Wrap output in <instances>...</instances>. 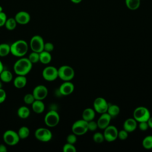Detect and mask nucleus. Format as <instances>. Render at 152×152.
<instances>
[{
  "instance_id": "5701e85b",
  "label": "nucleus",
  "mask_w": 152,
  "mask_h": 152,
  "mask_svg": "<svg viewBox=\"0 0 152 152\" xmlns=\"http://www.w3.org/2000/svg\"><path fill=\"white\" fill-rule=\"evenodd\" d=\"M30 115V110L26 106L20 107L17 110V115L21 119H26Z\"/></svg>"
},
{
  "instance_id": "72a5a7b5",
  "label": "nucleus",
  "mask_w": 152,
  "mask_h": 152,
  "mask_svg": "<svg viewBox=\"0 0 152 152\" xmlns=\"http://www.w3.org/2000/svg\"><path fill=\"white\" fill-rule=\"evenodd\" d=\"M77 135H75L74 133L69 134L66 137V142L68 143L74 144L77 142Z\"/></svg>"
},
{
  "instance_id": "9b49d317",
  "label": "nucleus",
  "mask_w": 152,
  "mask_h": 152,
  "mask_svg": "<svg viewBox=\"0 0 152 152\" xmlns=\"http://www.w3.org/2000/svg\"><path fill=\"white\" fill-rule=\"evenodd\" d=\"M103 130L104 140L107 141V142L114 141L118 138V130L115 126L109 125Z\"/></svg>"
},
{
  "instance_id": "a211bd4d",
  "label": "nucleus",
  "mask_w": 152,
  "mask_h": 152,
  "mask_svg": "<svg viewBox=\"0 0 152 152\" xmlns=\"http://www.w3.org/2000/svg\"><path fill=\"white\" fill-rule=\"evenodd\" d=\"M31 105L32 110L37 114L43 113L45 109V105L41 100H35Z\"/></svg>"
},
{
  "instance_id": "9d476101",
  "label": "nucleus",
  "mask_w": 152,
  "mask_h": 152,
  "mask_svg": "<svg viewBox=\"0 0 152 152\" xmlns=\"http://www.w3.org/2000/svg\"><path fill=\"white\" fill-rule=\"evenodd\" d=\"M42 77L47 81H55L58 77V69L53 66H48L43 69Z\"/></svg>"
},
{
  "instance_id": "ddd939ff",
  "label": "nucleus",
  "mask_w": 152,
  "mask_h": 152,
  "mask_svg": "<svg viewBox=\"0 0 152 152\" xmlns=\"http://www.w3.org/2000/svg\"><path fill=\"white\" fill-rule=\"evenodd\" d=\"M35 100H44L48 94V89L44 85H38L36 86L32 92Z\"/></svg>"
},
{
  "instance_id": "aec40b11",
  "label": "nucleus",
  "mask_w": 152,
  "mask_h": 152,
  "mask_svg": "<svg viewBox=\"0 0 152 152\" xmlns=\"http://www.w3.org/2000/svg\"><path fill=\"white\" fill-rule=\"evenodd\" d=\"M96 115V111L94 109L91 107H88L85 109L82 113V119L89 122L94 119Z\"/></svg>"
},
{
  "instance_id": "ea45409f",
  "label": "nucleus",
  "mask_w": 152,
  "mask_h": 152,
  "mask_svg": "<svg viewBox=\"0 0 152 152\" xmlns=\"http://www.w3.org/2000/svg\"><path fill=\"white\" fill-rule=\"evenodd\" d=\"M7 98V93L2 88H0V103L5 102Z\"/></svg>"
},
{
  "instance_id": "0eeeda50",
  "label": "nucleus",
  "mask_w": 152,
  "mask_h": 152,
  "mask_svg": "<svg viewBox=\"0 0 152 152\" xmlns=\"http://www.w3.org/2000/svg\"><path fill=\"white\" fill-rule=\"evenodd\" d=\"M2 138L5 143L11 146L17 144L20 140L18 133L11 129L7 130L5 131Z\"/></svg>"
},
{
  "instance_id": "6e6552de",
  "label": "nucleus",
  "mask_w": 152,
  "mask_h": 152,
  "mask_svg": "<svg viewBox=\"0 0 152 152\" xmlns=\"http://www.w3.org/2000/svg\"><path fill=\"white\" fill-rule=\"evenodd\" d=\"M45 42L43 37L39 35L33 36L29 43V46L32 51L40 53L44 49Z\"/></svg>"
},
{
  "instance_id": "c9c22d12",
  "label": "nucleus",
  "mask_w": 152,
  "mask_h": 152,
  "mask_svg": "<svg viewBox=\"0 0 152 152\" xmlns=\"http://www.w3.org/2000/svg\"><path fill=\"white\" fill-rule=\"evenodd\" d=\"M98 128L97 123V122L92 120L89 122H88V129L89 131H96Z\"/></svg>"
},
{
  "instance_id": "20e7f679",
  "label": "nucleus",
  "mask_w": 152,
  "mask_h": 152,
  "mask_svg": "<svg viewBox=\"0 0 152 152\" xmlns=\"http://www.w3.org/2000/svg\"><path fill=\"white\" fill-rule=\"evenodd\" d=\"M151 116L149 110L144 106H139L135 108L133 112V118L137 122L147 121Z\"/></svg>"
},
{
  "instance_id": "a19ab883",
  "label": "nucleus",
  "mask_w": 152,
  "mask_h": 152,
  "mask_svg": "<svg viewBox=\"0 0 152 152\" xmlns=\"http://www.w3.org/2000/svg\"><path fill=\"white\" fill-rule=\"evenodd\" d=\"M7 147L2 144H0V152H7Z\"/></svg>"
},
{
  "instance_id": "f8f14e48",
  "label": "nucleus",
  "mask_w": 152,
  "mask_h": 152,
  "mask_svg": "<svg viewBox=\"0 0 152 152\" xmlns=\"http://www.w3.org/2000/svg\"><path fill=\"white\" fill-rule=\"evenodd\" d=\"M109 103L103 97H97L93 102V107L94 110L99 113H103L107 112Z\"/></svg>"
},
{
  "instance_id": "dca6fc26",
  "label": "nucleus",
  "mask_w": 152,
  "mask_h": 152,
  "mask_svg": "<svg viewBox=\"0 0 152 152\" xmlns=\"http://www.w3.org/2000/svg\"><path fill=\"white\" fill-rule=\"evenodd\" d=\"M111 119L112 117L107 112L102 113L97 122L98 128L100 129H105L107 126L109 125Z\"/></svg>"
},
{
  "instance_id": "f3484780",
  "label": "nucleus",
  "mask_w": 152,
  "mask_h": 152,
  "mask_svg": "<svg viewBox=\"0 0 152 152\" xmlns=\"http://www.w3.org/2000/svg\"><path fill=\"white\" fill-rule=\"evenodd\" d=\"M137 121L134 118L126 119L123 125L124 129L126 131L128 132H132L134 131L137 129Z\"/></svg>"
},
{
  "instance_id": "b1692460",
  "label": "nucleus",
  "mask_w": 152,
  "mask_h": 152,
  "mask_svg": "<svg viewBox=\"0 0 152 152\" xmlns=\"http://www.w3.org/2000/svg\"><path fill=\"white\" fill-rule=\"evenodd\" d=\"M126 7L132 11L137 10L141 4V0H125Z\"/></svg>"
},
{
  "instance_id": "7c9ffc66",
  "label": "nucleus",
  "mask_w": 152,
  "mask_h": 152,
  "mask_svg": "<svg viewBox=\"0 0 152 152\" xmlns=\"http://www.w3.org/2000/svg\"><path fill=\"white\" fill-rule=\"evenodd\" d=\"M93 140L96 143H97V144L103 142L104 141V137L103 134L99 132L94 133L93 136Z\"/></svg>"
},
{
  "instance_id": "4c0bfd02",
  "label": "nucleus",
  "mask_w": 152,
  "mask_h": 152,
  "mask_svg": "<svg viewBox=\"0 0 152 152\" xmlns=\"http://www.w3.org/2000/svg\"><path fill=\"white\" fill-rule=\"evenodd\" d=\"M7 20V17L4 12H0V27L4 26Z\"/></svg>"
},
{
  "instance_id": "a18cd8bd",
  "label": "nucleus",
  "mask_w": 152,
  "mask_h": 152,
  "mask_svg": "<svg viewBox=\"0 0 152 152\" xmlns=\"http://www.w3.org/2000/svg\"><path fill=\"white\" fill-rule=\"evenodd\" d=\"M3 12V8L2 6L0 5V12Z\"/></svg>"
},
{
  "instance_id": "f03ea898",
  "label": "nucleus",
  "mask_w": 152,
  "mask_h": 152,
  "mask_svg": "<svg viewBox=\"0 0 152 152\" xmlns=\"http://www.w3.org/2000/svg\"><path fill=\"white\" fill-rule=\"evenodd\" d=\"M28 50L27 42L22 39L16 40L10 45V53L16 57H23L27 53Z\"/></svg>"
},
{
  "instance_id": "c85d7f7f",
  "label": "nucleus",
  "mask_w": 152,
  "mask_h": 152,
  "mask_svg": "<svg viewBox=\"0 0 152 152\" xmlns=\"http://www.w3.org/2000/svg\"><path fill=\"white\" fill-rule=\"evenodd\" d=\"M142 147L147 150L152 148V135H147L144 138L142 141Z\"/></svg>"
},
{
  "instance_id": "39448f33",
  "label": "nucleus",
  "mask_w": 152,
  "mask_h": 152,
  "mask_svg": "<svg viewBox=\"0 0 152 152\" xmlns=\"http://www.w3.org/2000/svg\"><path fill=\"white\" fill-rule=\"evenodd\" d=\"M71 130L77 135H83L88 131V122L83 119L77 120L72 124Z\"/></svg>"
},
{
  "instance_id": "393cba45",
  "label": "nucleus",
  "mask_w": 152,
  "mask_h": 152,
  "mask_svg": "<svg viewBox=\"0 0 152 152\" xmlns=\"http://www.w3.org/2000/svg\"><path fill=\"white\" fill-rule=\"evenodd\" d=\"M107 113L112 118L117 116L120 113V108L116 104H109L107 110Z\"/></svg>"
},
{
  "instance_id": "a878e982",
  "label": "nucleus",
  "mask_w": 152,
  "mask_h": 152,
  "mask_svg": "<svg viewBox=\"0 0 152 152\" xmlns=\"http://www.w3.org/2000/svg\"><path fill=\"white\" fill-rule=\"evenodd\" d=\"M17 24V23L15 20L14 17V18L10 17L9 18H7L4 26L8 30L11 31L14 30L16 28Z\"/></svg>"
},
{
  "instance_id": "37998d69",
  "label": "nucleus",
  "mask_w": 152,
  "mask_h": 152,
  "mask_svg": "<svg viewBox=\"0 0 152 152\" xmlns=\"http://www.w3.org/2000/svg\"><path fill=\"white\" fill-rule=\"evenodd\" d=\"M71 2H72L73 4H80V2H81V1L83 0H70Z\"/></svg>"
},
{
  "instance_id": "cd10ccee",
  "label": "nucleus",
  "mask_w": 152,
  "mask_h": 152,
  "mask_svg": "<svg viewBox=\"0 0 152 152\" xmlns=\"http://www.w3.org/2000/svg\"><path fill=\"white\" fill-rule=\"evenodd\" d=\"M10 53V45L8 43H2L0 44V56L5 57Z\"/></svg>"
},
{
  "instance_id": "412c9836",
  "label": "nucleus",
  "mask_w": 152,
  "mask_h": 152,
  "mask_svg": "<svg viewBox=\"0 0 152 152\" xmlns=\"http://www.w3.org/2000/svg\"><path fill=\"white\" fill-rule=\"evenodd\" d=\"M52 61V55L50 52L43 50L39 53V62L43 64H48Z\"/></svg>"
},
{
  "instance_id": "e433bc0d",
  "label": "nucleus",
  "mask_w": 152,
  "mask_h": 152,
  "mask_svg": "<svg viewBox=\"0 0 152 152\" xmlns=\"http://www.w3.org/2000/svg\"><path fill=\"white\" fill-rule=\"evenodd\" d=\"M54 49V45L51 42H46L45 43L44 45V49L43 50L47 51L48 52H51Z\"/></svg>"
},
{
  "instance_id": "79ce46f5",
  "label": "nucleus",
  "mask_w": 152,
  "mask_h": 152,
  "mask_svg": "<svg viewBox=\"0 0 152 152\" xmlns=\"http://www.w3.org/2000/svg\"><path fill=\"white\" fill-rule=\"evenodd\" d=\"M147 122L148 123L149 128L152 129V116H150V118L148 119V121Z\"/></svg>"
},
{
  "instance_id": "f704fd0d",
  "label": "nucleus",
  "mask_w": 152,
  "mask_h": 152,
  "mask_svg": "<svg viewBox=\"0 0 152 152\" xmlns=\"http://www.w3.org/2000/svg\"><path fill=\"white\" fill-rule=\"evenodd\" d=\"M128 137V132L125 131V129L121 130L118 131V138L121 140H126Z\"/></svg>"
},
{
  "instance_id": "4468645a",
  "label": "nucleus",
  "mask_w": 152,
  "mask_h": 152,
  "mask_svg": "<svg viewBox=\"0 0 152 152\" xmlns=\"http://www.w3.org/2000/svg\"><path fill=\"white\" fill-rule=\"evenodd\" d=\"M17 24L20 25H26L28 24L31 19L30 15L28 12L25 11H20L17 12L14 17Z\"/></svg>"
},
{
  "instance_id": "6ab92c4d",
  "label": "nucleus",
  "mask_w": 152,
  "mask_h": 152,
  "mask_svg": "<svg viewBox=\"0 0 152 152\" xmlns=\"http://www.w3.org/2000/svg\"><path fill=\"white\" fill-rule=\"evenodd\" d=\"M27 78L25 75H18L13 80V84L17 88H23L27 84Z\"/></svg>"
},
{
  "instance_id": "7ed1b4c3",
  "label": "nucleus",
  "mask_w": 152,
  "mask_h": 152,
  "mask_svg": "<svg viewBox=\"0 0 152 152\" xmlns=\"http://www.w3.org/2000/svg\"><path fill=\"white\" fill-rule=\"evenodd\" d=\"M58 77L64 81H71L75 76L74 69L69 65H62L58 69Z\"/></svg>"
},
{
  "instance_id": "4be33fe9",
  "label": "nucleus",
  "mask_w": 152,
  "mask_h": 152,
  "mask_svg": "<svg viewBox=\"0 0 152 152\" xmlns=\"http://www.w3.org/2000/svg\"><path fill=\"white\" fill-rule=\"evenodd\" d=\"M0 80L2 82L8 83L12 81L13 75L11 71L7 69H4L0 74Z\"/></svg>"
},
{
  "instance_id": "58836bf2",
  "label": "nucleus",
  "mask_w": 152,
  "mask_h": 152,
  "mask_svg": "<svg viewBox=\"0 0 152 152\" xmlns=\"http://www.w3.org/2000/svg\"><path fill=\"white\" fill-rule=\"evenodd\" d=\"M138 128L139 129L142 131H147L148 129V128H149L148 123L147 121H144V122H139L138 125Z\"/></svg>"
},
{
  "instance_id": "bb28decb",
  "label": "nucleus",
  "mask_w": 152,
  "mask_h": 152,
  "mask_svg": "<svg viewBox=\"0 0 152 152\" xmlns=\"http://www.w3.org/2000/svg\"><path fill=\"white\" fill-rule=\"evenodd\" d=\"M17 133L20 139H26L30 135V129L27 126H23L19 128Z\"/></svg>"
},
{
  "instance_id": "c03bdc74",
  "label": "nucleus",
  "mask_w": 152,
  "mask_h": 152,
  "mask_svg": "<svg viewBox=\"0 0 152 152\" xmlns=\"http://www.w3.org/2000/svg\"><path fill=\"white\" fill-rule=\"evenodd\" d=\"M4 69V65L2 62V61L0 60V74L1 73V72Z\"/></svg>"
},
{
  "instance_id": "f257e3e1",
  "label": "nucleus",
  "mask_w": 152,
  "mask_h": 152,
  "mask_svg": "<svg viewBox=\"0 0 152 152\" xmlns=\"http://www.w3.org/2000/svg\"><path fill=\"white\" fill-rule=\"evenodd\" d=\"M33 64L29 61L28 58L21 57L14 63L13 69L14 72L18 75H26L32 69Z\"/></svg>"
},
{
  "instance_id": "1a4fd4ad",
  "label": "nucleus",
  "mask_w": 152,
  "mask_h": 152,
  "mask_svg": "<svg viewBox=\"0 0 152 152\" xmlns=\"http://www.w3.org/2000/svg\"><path fill=\"white\" fill-rule=\"evenodd\" d=\"M35 138L42 142H48L52 138V133L50 129L46 128H39L34 132Z\"/></svg>"
},
{
  "instance_id": "2f4dec72",
  "label": "nucleus",
  "mask_w": 152,
  "mask_h": 152,
  "mask_svg": "<svg viewBox=\"0 0 152 152\" xmlns=\"http://www.w3.org/2000/svg\"><path fill=\"white\" fill-rule=\"evenodd\" d=\"M64 152H76L77 150L74 144L66 142L62 147Z\"/></svg>"
},
{
  "instance_id": "49530a36",
  "label": "nucleus",
  "mask_w": 152,
  "mask_h": 152,
  "mask_svg": "<svg viewBox=\"0 0 152 152\" xmlns=\"http://www.w3.org/2000/svg\"><path fill=\"white\" fill-rule=\"evenodd\" d=\"M2 87V81L0 80V88H1Z\"/></svg>"
},
{
  "instance_id": "473e14b6",
  "label": "nucleus",
  "mask_w": 152,
  "mask_h": 152,
  "mask_svg": "<svg viewBox=\"0 0 152 152\" xmlns=\"http://www.w3.org/2000/svg\"><path fill=\"white\" fill-rule=\"evenodd\" d=\"M34 100L35 99L32 93H27L25 94L23 98L24 102L27 104H31Z\"/></svg>"
},
{
  "instance_id": "2eb2a0df",
  "label": "nucleus",
  "mask_w": 152,
  "mask_h": 152,
  "mask_svg": "<svg viewBox=\"0 0 152 152\" xmlns=\"http://www.w3.org/2000/svg\"><path fill=\"white\" fill-rule=\"evenodd\" d=\"M74 90V85L70 81H64L59 87V91L62 96H68Z\"/></svg>"
},
{
  "instance_id": "c756f323",
  "label": "nucleus",
  "mask_w": 152,
  "mask_h": 152,
  "mask_svg": "<svg viewBox=\"0 0 152 152\" xmlns=\"http://www.w3.org/2000/svg\"><path fill=\"white\" fill-rule=\"evenodd\" d=\"M28 59L33 64L37 63L39 62V53L32 51V52L29 54Z\"/></svg>"
},
{
  "instance_id": "423d86ee",
  "label": "nucleus",
  "mask_w": 152,
  "mask_h": 152,
  "mask_svg": "<svg viewBox=\"0 0 152 152\" xmlns=\"http://www.w3.org/2000/svg\"><path fill=\"white\" fill-rule=\"evenodd\" d=\"M60 116L58 113L55 110H50L45 116V124L48 127L56 126L59 122Z\"/></svg>"
}]
</instances>
